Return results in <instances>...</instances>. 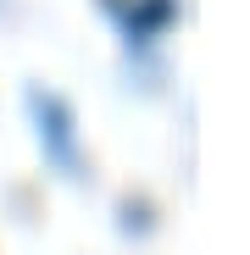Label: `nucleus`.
Listing matches in <instances>:
<instances>
[{
  "instance_id": "obj_1",
  "label": "nucleus",
  "mask_w": 250,
  "mask_h": 255,
  "mask_svg": "<svg viewBox=\"0 0 250 255\" xmlns=\"http://www.w3.org/2000/svg\"><path fill=\"white\" fill-rule=\"evenodd\" d=\"M33 106H39V133H45V144H50V155L61 161V166H72L78 161V150H72V117H67V106L61 100H50V95H33Z\"/></svg>"
}]
</instances>
